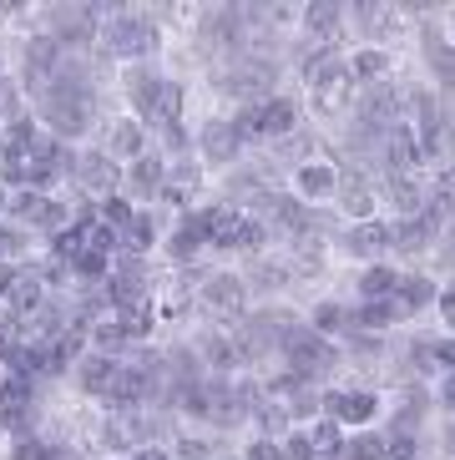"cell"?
<instances>
[{
    "label": "cell",
    "instance_id": "7",
    "mask_svg": "<svg viewBox=\"0 0 455 460\" xmlns=\"http://www.w3.org/2000/svg\"><path fill=\"white\" fill-rule=\"evenodd\" d=\"M344 71H349V82L354 86H375V82H385V71H389V51H379V46H360V51L344 61Z\"/></svg>",
    "mask_w": 455,
    "mask_h": 460
},
{
    "label": "cell",
    "instance_id": "3",
    "mask_svg": "<svg viewBox=\"0 0 455 460\" xmlns=\"http://www.w3.org/2000/svg\"><path fill=\"white\" fill-rule=\"evenodd\" d=\"M289 192H294L304 208H324L339 198V163H329V157H308V163H299L294 172H289Z\"/></svg>",
    "mask_w": 455,
    "mask_h": 460
},
{
    "label": "cell",
    "instance_id": "2",
    "mask_svg": "<svg viewBox=\"0 0 455 460\" xmlns=\"http://www.w3.org/2000/svg\"><path fill=\"white\" fill-rule=\"evenodd\" d=\"M162 188H167V157H162L157 147L142 152L137 163L121 167V198H127V203H137V208H157Z\"/></svg>",
    "mask_w": 455,
    "mask_h": 460
},
{
    "label": "cell",
    "instance_id": "5",
    "mask_svg": "<svg viewBox=\"0 0 455 460\" xmlns=\"http://www.w3.org/2000/svg\"><path fill=\"white\" fill-rule=\"evenodd\" d=\"M117 365H121V359H107V354L86 349V354L76 359V365H71L67 385L81 394V400H92V405H102V400L112 394V379H117Z\"/></svg>",
    "mask_w": 455,
    "mask_h": 460
},
{
    "label": "cell",
    "instance_id": "4",
    "mask_svg": "<svg viewBox=\"0 0 455 460\" xmlns=\"http://www.w3.org/2000/svg\"><path fill=\"white\" fill-rule=\"evenodd\" d=\"M96 132H102V142H96V147L107 152L112 163H137V157H142V152H152V137H147V127L137 122V117H127V111H117V117H102V127H96Z\"/></svg>",
    "mask_w": 455,
    "mask_h": 460
},
{
    "label": "cell",
    "instance_id": "6",
    "mask_svg": "<svg viewBox=\"0 0 455 460\" xmlns=\"http://www.w3.org/2000/svg\"><path fill=\"white\" fill-rule=\"evenodd\" d=\"M385 248H389V223H379V217H370V223H349V228L339 233V253H349V258H370V263H379Z\"/></svg>",
    "mask_w": 455,
    "mask_h": 460
},
{
    "label": "cell",
    "instance_id": "12",
    "mask_svg": "<svg viewBox=\"0 0 455 460\" xmlns=\"http://www.w3.org/2000/svg\"><path fill=\"white\" fill-rule=\"evenodd\" d=\"M441 298V319H445V329H455V284L445 288V294H435Z\"/></svg>",
    "mask_w": 455,
    "mask_h": 460
},
{
    "label": "cell",
    "instance_id": "11",
    "mask_svg": "<svg viewBox=\"0 0 455 460\" xmlns=\"http://www.w3.org/2000/svg\"><path fill=\"white\" fill-rule=\"evenodd\" d=\"M127 460H173V450H167V440H162V446H137Z\"/></svg>",
    "mask_w": 455,
    "mask_h": 460
},
{
    "label": "cell",
    "instance_id": "10",
    "mask_svg": "<svg viewBox=\"0 0 455 460\" xmlns=\"http://www.w3.org/2000/svg\"><path fill=\"white\" fill-rule=\"evenodd\" d=\"M243 460H283L279 456V440H263V435L243 440Z\"/></svg>",
    "mask_w": 455,
    "mask_h": 460
},
{
    "label": "cell",
    "instance_id": "1",
    "mask_svg": "<svg viewBox=\"0 0 455 460\" xmlns=\"http://www.w3.org/2000/svg\"><path fill=\"white\" fill-rule=\"evenodd\" d=\"M192 157L202 163V172H233L248 152H243V142L233 137V122H228V117H208V122L192 127Z\"/></svg>",
    "mask_w": 455,
    "mask_h": 460
},
{
    "label": "cell",
    "instance_id": "9",
    "mask_svg": "<svg viewBox=\"0 0 455 460\" xmlns=\"http://www.w3.org/2000/svg\"><path fill=\"white\" fill-rule=\"evenodd\" d=\"M430 71H435L441 86H455V46H435L430 51Z\"/></svg>",
    "mask_w": 455,
    "mask_h": 460
},
{
    "label": "cell",
    "instance_id": "13",
    "mask_svg": "<svg viewBox=\"0 0 455 460\" xmlns=\"http://www.w3.org/2000/svg\"><path fill=\"white\" fill-rule=\"evenodd\" d=\"M445 440H451V450H455V420H451V430H445Z\"/></svg>",
    "mask_w": 455,
    "mask_h": 460
},
{
    "label": "cell",
    "instance_id": "8",
    "mask_svg": "<svg viewBox=\"0 0 455 460\" xmlns=\"http://www.w3.org/2000/svg\"><path fill=\"white\" fill-rule=\"evenodd\" d=\"M395 284H400V269H389V263H370L360 273V298L364 304H375V298H395Z\"/></svg>",
    "mask_w": 455,
    "mask_h": 460
},
{
    "label": "cell",
    "instance_id": "14",
    "mask_svg": "<svg viewBox=\"0 0 455 460\" xmlns=\"http://www.w3.org/2000/svg\"><path fill=\"white\" fill-rule=\"evenodd\" d=\"M0 450H5V430H0Z\"/></svg>",
    "mask_w": 455,
    "mask_h": 460
}]
</instances>
